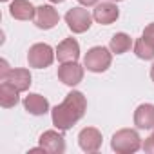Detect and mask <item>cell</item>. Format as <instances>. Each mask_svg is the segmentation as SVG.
Segmentation results:
<instances>
[{"instance_id": "obj_18", "label": "cell", "mask_w": 154, "mask_h": 154, "mask_svg": "<svg viewBox=\"0 0 154 154\" xmlns=\"http://www.w3.org/2000/svg\"><path fill=\"white\" fill-rule=\"evenodd\" d=\"M134 54L141 60H152L154 58V45L141 36L134 42Z\"/></svg>"}, {"instance_id": "obj_2", "label": "cell", "mask_w": 154, "mask_h": 154, "mask_svg": "<svg viewBox=\"0 0 154 154\" xmlns=\"http://www.w3.org/2000/svg\"><path fill=\"white\" fill-rule=\"evenodd\" d=\"M111 147L118 154H131L141 147V138L134 129H120L112 134Z\"/></svg>"}, {"instance_id": "obj_20", "label": "cell", "mask_w": 154, "mask_h": 154, "mask_svg": "<svg viewBox=\"0 0 154 154\" xmlns=\"http://www.w3.org/2000/svg\"><path fill=\"white\" fill-rule=\"evenodd\" d=\"M141 147H143V150H145V152L154 154V136H149V138L141 143Z\"/></svg>"}, {"instance_id": "obj_15", "label": "cell", "mask_w": 154, "mask_h": 154, "mask_svg": "<svg viewBox=\"0 0 154 154\" xmlns=\"http://www.w3.org/2000/svg\"><path fill=\"white\" fill-rule=\"evenodd\" d=\"M18 93H20V91H18L11 82L4 80L2 84H0V105H2L4 109H11V107H15V105L20 102Z\"/></svg>"}, {"instance_id": "obj_17", "label": "cell", "mask_w": 154, "mask_h": 154, "mask_svg": "<svg viewBox=\"0 0 154 154\" xmlns=\"http://www.w3.org/2000/svg\"><path fill=\"white\" fill-rule=\"evenodd\" d=\"M132 45V38L127 35V33H116L112 38H111V44H109V49L114 53V54H123L131 49Z\"/></svg>"}, {"instance_id": "obj_22", "label": "cell", "mask_w": 154, "mask_h": 154, "mask_svg": "<svg viewBox=\"0 0 154 154\" xmlns=\"http://www.w3.org/2000/svg\"><path fill=\"white\" fill-rule=\"evenodd\" d=\"M78 2L82 4V6H85V8H89V6H96L100 0H78Z\"/></svg>"}, {"instance_id": "obj_19", "label": "cell", "mask_w": 154, "mask_h": 154, "mask_svg": "<svg viewBox=\"0 0 154 154\" xmlns=\"http://www.w3.org/2000/svg\"><path fill=\"white\" fill-rule=\"evenodd\" d=\"M147 42H150L152 45H154V22L152 24H149L145 29H143V35H141Z\"/></svg>"}, {"instance_id": "obj_6", "label": "cell", "mask_w": 154, "mask_h": 154, "mask_svg": "<svg viewBox=\"0 0 154 154\" xmlns=\"http://www.w3.org/2000/svg\"><path fill=\"white\" fill-rule=\"evenodd\" d=\"M58 80L65 85H78L84 80V67L78 62H63L58 67Z\"/></svg>"}, {"instance_id": "obj_16", "label": "cell", "mask_w": 154, "mask_h": 154, "mask_svg": "<svg viewBox=\"0 0 154 154\" xmlns=\"http://www.w3.org/2000/svg\"><path fill=\"white\" fill-rule=\"evenodd\" d=\"M6 80L11 82L20 93H24V91H27L31 87V72L27 69H22V67L20 69H11Z\"/></svg>"}, {"instance_id": "obj_4", "label": "cell", "mask_w": 154, "mask_h": 154, "mask_svg": "<svg viewBox=\"0 0 154 154\" xmlns=\"http://www.w3.org/2000/svg\"><path fill=\"white\" fill-rule=\"evenodd\" d=\"M53 60H54V51L49 44H35L29 47V53H27L29 67L45 69L53 63Z\"/></svg>"}, {"instance_id": "obj_14", "label": "cell", "mask_w": 154, "mask_h": 154, "mask_svg": "<svg viewBox=\"0 0 154 154\" xmlns=\"http://www.w3.org/2000/svg\"><path fill=\"white\" fill-rule=\"evenodd\" d=\"M9 15L17 20H35L36 8L29 0H13L9 6Z\"/></svg>"}, {"instance_id": "obj_1", "label": "cell", "mask_w": 154, "mask_h": 154, "mask_svg": "<svg viewBox=\"0 0 154 154\" xmlns=\"http://www.w3.org/2000/svg\"><path fill=\"white\" fill-rule=\"evenodd\" d=\"M85 111H87V100H85L84 93L71 91L60 105L53 107V111H51L53 125L58 131H67L76 122H80L84 118Z\"/></svg>"}, {"instance_id": "obj_13", "label": "cell", "mask_w": 154, "mask_h": 154, "mask_svg": "<svg viewBox=\"0 0 154 154\" xmlns=\"http://www.w3.org/2000/svg\"><path fill=\"white\" fill-rule=\"evenodd\" d=\"M134 125L138 129H154V105L152 103H141L134 111Z\"/></svg>"}, {"instance_id": "obj_5", "label": "cell", "mask_w": 154, "mask_h": 154, "mask_svg": "<svg viewBox=\"0 0 154 154\" xmlns=\"http://www.w3.org/2000/svg\"><path fill=\"white\" fill-rule=\"evenodd\" d=\"M65 22H67V27L76 33V35H80V33H85L91 24H93V17L87 9L84 8H71L67 13H65Z\"/></svg>"}, {"instance_id": "obj_12", "label": "cell", "mask_w": 154, "mask_h": 154, "mask_svg": "<svg viewBox=\"0 0 154 154\" xmlns=\"http://www.w3.org/2000/svg\"><path fill=\"white\" fill-rule=\"evenodd\" d=\"M24 109L33 116H44L45 112H49V102L38 93H29L24 98Z\"/></svg>"}, {"instance_id": "obj_3", "label": "cell", "mask_w": 154, "mask_h": 154, "mask_svg": "<svg viewBox=\"0 0 154 154\" xmlns=\"http://www.w3.org/2000/svg\"><path fill=\"white\" fill-rule=\"evenodd\" d=\"M112 62V51H109L103 45L91 47L84 56V67L91 72H103L111 67Z\"/></svg>"}, {"instance_id": "obj_8", "label": "cell", "mask_w": 154, "mask_h": 154, "mask_svg": "<svg viewBox=\"0 0 154 154\" xmlns=\"http://www.w3.org/2000/svg\"><path fill=\"white\" fill-rule=\"evenodd\" d=\"M120 17V9L114 2H102V4H96L94 8V13H93V18L102 24V26H109L112 22H116Z\"/></svg>"}, {"instance_id": "obj_27", "label": "cell", "mask_w": 154, "mask_h": 154, "mask_svg": "<svg viewBox=\"0 0 154 154\" xmlns=\"http://www.w3.org/2000/svg\"><path fill=\"white\" fill-rule=\"evenodd\" d=\"M2 2H8V0H2Z\"/></svg>"}, {"instance_id": "obj_10", "label": "cell", "mask_w": 154, "mask_h": 154, "mask_svg": "<svg viewBox=\"0 0 154 154\" xmlns=\"http://www.w3.org/2000/svg\"><path fill=\"white\" fill-rule=\"evenodd\" d=\"M56 58L60 63L63 62H76L80 58V45L74 38H65L56 47Z\"/></svg>"}, {"instance_id": "obj_7", "label": "cell", "mask_w": 154, "mask_h": 154, "mask_svg": "<svg viewBox=\"0 0 154 154\" xmlns=\"http://www.w3.org/2000/svg\"><path fill=\"white\" fill-rule=\"evenodd\" d=\"M78 143L84 152H96L102 147V132L96 127H85L78 134Z\"/></svg>"}, {"instance_id": "obj_23", "label": "cell", "mask_w": 154, "mask_h": 154, "mask_svg": "<svg viewBox=\"0 0 154 154\" xmlns=\"http://www.w3.org/2000/svg\"><path fill=\"white\" fill-rule=\"evenodd\" d=\"M150 78H152V82H154V63H152V67H150Z\"/></svg>"}, {"instance_id": "obj_9", "label": "cell", "mask_w": 154, "mask_h": 154, "mask_svg": "<svg viewBox=\"0 0 154 154\" xmlns=\"http://www.w3.org/2000/svg\"><path fill=\"white\" fill-rule=\"evenodd\" d=\"M60 22V15L53 6H40L36 8L35 24L38 29H53Z\"/></svg>"}, {"instance_id": "obj_25", "label": "cell", "mask_w": 154, "mask_h": 154, "mask_svg": "<svg viewBox=\"0 0 154 154\" xmlns=\"http://www.w3.org/2000/svg\"><path fill=\"white\" fill-rule=\"evenodd\" d=\"M112 2H122V0H112Z\"/></svg>"}, {"instance_id": "obj_24", "label": "cell", "mask_w": 154, "mask_h": 154, "mask_svg": "<svg viewBox=\"0 0 154 154\" xmlns=\"http://www.w3.org/2000/svg\"><path fill=\"white\" fill-rule=\"evenodd\" d=\"M53 4H60V2H65V0H51Z\"/></svg>"}, {"instance_id": "obj_11", "label": "cell", "mask_w": 154, "mask_h": 154, "mask_svg": "<svg viewBox=\"0 0 154 154\" xmlns=\"http://www.w3.org/2000/svg\"><path fill=\"white\" fill-rule=\"evenodd\" d=\"M40 145L45 149V152H51V154H63L65 152V140L56 131H45L40 136Z\"/></svg>"}, {"instance_id": "obj_26", "label": "cell", "mask_w": 154, "mask_h": 154, "mask_svg": "<svg viewBox=\"0 0 154 154\" xmlns=\"http://www.w3.org/2000/svg\"><path fill=\"white\" fill-rule=\"evenodd\" d=\"M150 136H154V131H152V134H150Z\"/></svg>"}, {"instance_id": "obj_21", "label": "cell", "mask_w": 154, "mask_h": 154, "mask_svg": "<svg viewBox=\"0 0 154 154\" xmlns=\"http://www.w3.org/2000/svg\"><path fill=\"white\" fill-rule=\"evenodd\" d=\"M9 71H11V69H9V65H8V62H6V60H0V80H2V82L8 78Z\"/></svg>"}]
</instances>
